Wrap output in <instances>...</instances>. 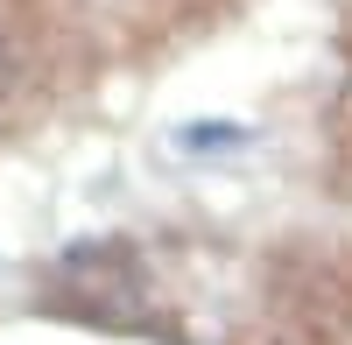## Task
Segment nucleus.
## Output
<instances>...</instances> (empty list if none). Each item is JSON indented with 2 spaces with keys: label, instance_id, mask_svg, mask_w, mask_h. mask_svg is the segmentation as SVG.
Instances as JSON below:
<instances>
[{
  "label": "nucleus",
  "instance_id": "nucleus-1",
  "mask_svg": "<svg viewBox=\"0 0 352 345\" xmlns=\"http://www.w3.org/2000/svg\"><path fill=\"white\" fill-rule=\"evenodd\" d=\"M14 85H21V43L14 28H0V99H14Z\"/></svg>",
  "mask_w": 352,
  "mask_h": 345
}]
</instances>
